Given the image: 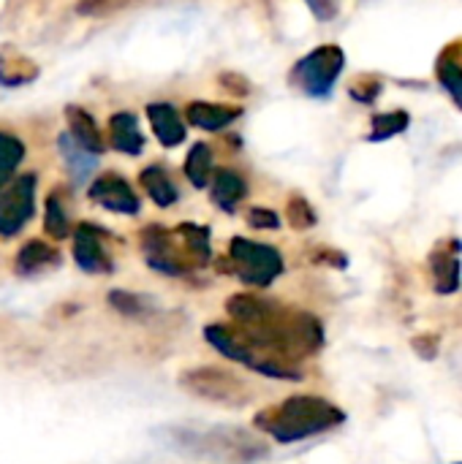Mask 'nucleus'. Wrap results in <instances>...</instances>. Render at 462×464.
<instances>
[{
	"label": "nucleus",
	"mask_w": 462,
	"mask_h": 464,
	"mask_svg": "<svg viewBox=\"0 0 462 464\" xmlns=\"http://www.w3.org/2000/svg\"><path fill=\"white\" fill-rule=\"evenodd\" d=\"M346 421V413L324 397H289L275 408L256 413L253 424L272 435L278 443H297L321 432H329Z\"/></svg>",
	"instance_id": "2"
},
{
	"label": "nucleus",
	"mask_w": 462,
	"mask_h": 464,
	"mask_svg": "<svg viewBox=\"0 0 462 464\" xmlns=\"http://www.w3.org/2000/svg\"><path fill=\"white\" fill-rule=\"evenodd\" d=\"M93 196L106 207V209H114V212H136V198L133 193L128 190L125 182H120L117 177H106L101 179L95 188H93Z\"/></svg>",
	"instance_id": "11"
},
{
	"label": "nucleus",
	"mask_w": 462,
	"mask_h": 464,
	"mask_svg": "<svg viewBox=\"0 0 462 464\" xmlns=\"http://www.w3.org/2000/svg\"><path fill=\"white\" fill-rule=\"evenodd\" d=\"M150 114H152V122H155L158 136H161L163 144H177L182 139V125H180L177 114L169 106H152Z\"/></svg>",
	"instance_id": "14"
},
{
	"label": "nucleus",
	"mask_w": 462,
	"mask_h": 464,
	"mask_svg": "<svg viewBox=\"0 0 462 464\" xmlns=\"http://www.w3.org/2000/svg\"><path fill=\"white\" fill-rule=\"evenodd\" d=\"M411 348H414V353H417L419 359L433 362V359L438 356V351H441V340H438V334H417V337L411 340Z\"/></svg>",
	"instance_id": "21"
},
{
	"label": "nucleus",
	"mask_w": 462,
	"mask_h": 464,
	"mask_svg": "<svg viewBox=\"0 0 462 464\" xmlns=\"http://www.w3.org/2000/svg\"><path fill=\"white\" fill-rule=\"evenodd\" d=\"M33 212V182H19L14 185L3 198H0V237H14L30 218Z\"/></svg>",
	"instance_id": "8"
},
{
	"label": "nucleus",
	"mask_w": 462,
	"mask_h": 464,
	"mask_svg": "<svg viewBox=\"0 0 462 464\" xmlns=\"http://www.w3.org/2000/svg\"><path fill=\"white\" fill-rule=\"evenodd\" d=\"M346 63V54L340 46H319L316 52H310L294 71V79L300 82V87L310 95H329L335 79L340 76Z\"/></svg>",
	"instance_id": "6"
},
{
	"label": "nucleus",
	"mask_w": 462,
	"mask_h": 464,
	"mask_svg": "<svg viewBox=\"0 0 462 464\" xmlns=\"http://www.w3.org/2000/svg\"><path fill=\"white\" fill-rule=\"evenodd\" d=\"M218 204H223L226 209H231L240 198H242V193H245V185L237 179V177H231V174H223L221 179H218Z\"/></svg>",
	"instance_id": "18"
},
{
	"label": "nucleus",
	"mask_w": 462,
	"mask_h": 464,
	"mask_svg": "<svg viewBox=\"0 0 462 464\" xmlns=\"http://www.w3.org/2000/svg\"><path fill=\"white\" fill-rule=\"evenodd\" d=\"M408 122H411V117L403 109H395V111H387V114H376L373 117V133H370V139L373 141L392 139V136L403 133L408 128Z\"/></svg>",
	"instance_id": "13"
},
{
	"label": "nucleus",
	"mask_w": 462,
	"mask_h": 464,
	"mask_svg": "<svg viewBox=\"0 0 462 464\" xmlns=\"http://www.w3.org/2000/svg\"><path fill=\"white\" fill-rule=\"evenodd\" d=\"M308 5L313 8V14L319 19H332L338 14V3L335 0H308Z\"/></svg>",
	"instance_id": "24"
},
{
	"label": "nucleus",
	"mask_w": 462,
	"mask_h": 464,
	"mask_svg": "<svg viewBox=\"0 0 462 464\" xmlns=\"http://www.w3.org/2000/svg\"><path fill=\"white\" fill-rule=\"evenodd\" d=\"M46 231L54 237V239H63L68 234V218L65 212L57 207V201H49V209H46Z\"/></svg>",
	"instance_id": "22"
},
{
	"label": "nucleus",
	"mask_w": 462,
	"mask_h": 464,
	"mask_svg": "<svg viewBox=\"0 0 462 464\" xmlns=\"http://www.w3.org/2000/svg\"><path fill=\"white\" fill-rule=\"evenodd\" d=\"M251 223L256 228H278V218L272 212H264V209H253L251 212Z\"/></svg>",
	"instance_id": "25"
},
{
	"label": "nucleus",
	"mask_w": 462,
	"mask_h": 464,
	"mask_svg": "<svg viewBox=\"0 0 462 464\" xmlns=\"http://www.w3.org/2000/svg\"><path fill=\"white\" fill-rule=\"evenodd\" d=\"M460 242L444 239L430 253V269H433V288L441 296H449L460 288L462 264H460Z\"/></svg>",
	"instance_id": "7"
},
{
	"label": "nucleus",
	"mask_w": 462,
	"mask_h": 464,
	"mask_svg": "<svg viewBox=\"0 0 462 464\" xmlns=\"http://www.w3.org/2000/svg\"><path fill=\"white\" fill-rule=\"evenodd\" d=\"M74 258L84 272L103 275V272L112 269V261L103 253V247H101V242H98V237H95V231L90 226H82L76 231V237H74Z\"/></svg>",
	"instance_id": "10"
},
{
	"label": "nucleus",
	"mask_w": 462,
	"mask_h": 464,
	"mask_svg": "<svg viewBox=\"0 0 462 464\" xmlns=\"http://www.w3.org/2000/svg\"><path fill=\"white\" fill-rule=\"evenodd\" d=\"M144 188L152 193V198L158 201V204H172L174 198H177V190L169 185V179H166V174H161V171H155V169H150V171H144Z\"/></svg>",
	"instance_id": "16"
},
{
	"label": "nucleus",
	"mask_w": 462,
	"mask_h": 464,
	"mask_svg": "<svg viewBox=\"0 0 462 464\" xmlns=\"http://www.w3.org/2000/svg\"><path fill=\"white\" fill-rule=\"evenodd\" d=\"M54 264H57V253L44 242H27L16 256V272L19 275H33V272H41L46 266H54Z\"/></svg>",
	"instance_id": "12"
},
{
	"label": "nucleus",
	"mask_w": 462,
	"mask_h": 464,
	"mask_svg": "<svg viewBox=\"0 0 462 464\" xmlns=\"http://www.w3.org/2000/svg\"><path fill=\"white\" fill-rule=\"evenodd\" d=\"M289 223L294 228H300V231H305V228H310L316 223V215H313V209H310V204L305 198H300V196L291 198V204H289Z\"/></svg>",
	"instance_id": "20"
},
{
	"label": "nucleus",
	"mask_w": 462,
	"mask_h": 464,
	"mask_svg": "<svg viewBox=\"0 0 462 464\" xmlns=\"http://www.w3.org/2000/svg\"><path fill=\"white\" fill-rule=\"evenodd\" d=\"M436 76L441 87L455 98V103L462 109V38L447 44L436 60Z\"/></svg>",
	"instance_id": "9"
},
{
	"label": "nucleus",
	"mask_w": 462,
	"mask_h": 464,
	"mask_svg": "<svg viewBox=\"0 0 462 464\" xmlns=\"http://www.w3.org/2000/svg\"><path fill=\"white\" fill-rule=\"evenodd\" d=\"M180 386L188 389L193 397H202L218 405H245V400L251 397L242 378L221 367H193L180 375Z\"/></svg>",
	"instance_id": "4"
},
{
	"label": "nucleus",
	"mask_w": 462,
	"mask_h": 464,
	"mask_svg": "<svg viewBox=\"0 0 462 464\" xmlns=\"http://www.w3.org/2000/svg\"><path fill=\"white\" fill-rule=\"evenodd\" d=\"M204 337L207 343L226 359L259 372V375H267V378H278V381H300L302 378V370H300V362H291V359H283V356H275L270 351H261L256 348L240 329L234 326H226V324H212L204 329Z\"/></svg>",
	"instance_id": "3"
},
{
	"label": "nucleus",
	"mask_w": 462,
	"mask_h": 464,
	"mask_svg": "<svg viewBox=\"0 0 462 464\" xmlns=\"http://www.w3.org/2000/svg\"><path fill=\"white\" fill-rule=\"evenodd\" d=\"M231 264L248 285H259V288H267L283 272V258L275 247L248 239L231 242Z\"/></svg>",
	"instance_id": "5"
},
{
	"label": "nucleus",
	"mask_w": 462,
	"mask_h": 464,
	"mask_svg": "<svg viewBox=\"0 0 462 464\" xmlns=\"http://www.w3.org/2000/svg\"><path fill=\"white\" fill-rule=\"evenodd\" d=\"M207 166H210L207 147H196L193 155H191V160H188V171H191V179H193L196 185H204V179H207V177H204Z\"/></svg>",
	"instance_id": "23"
},
{
	"label": "nucleus",
	"mask_w": 462,
	"mask_h": 464,
	"mask_svg": "<svg viewBox=\"0 0 462 464\" xmlns=\"http://www.w3.org/2000/svg\"><path fill=\"white\" fill-rule=\"evenodd\" d=\"M381 79L378 76H357L354 82H351V95L357 98V101H362V103H373L376 98H378V92H381Z\"/></svg>",
	"instance_id": "19"
},
{
	"label": "nucleus",
	"mask_w": 462,
	"mask_h": 464,
	"mask_svg": "<svg viewBox=\"0 0 462 464\" xmlns=\"http://www.w3.org/2000/svg\"><path fill=\"white\" fill-rule=\"evenodd\" d=\"M191 120L196 125H204V128H221V125L234 120V111H223L218 106H193L191 109Z\"/></svg>",
	"instance_id": "17"
},
{
	"label": "nucleus",
	"mask_w": 462,
	"mask_h": 464,
	"mask_svg": "<svg viewBox=\"0 0 462 464\" xmlns=\"http://www.w3.org/2000/svg\"><path fill=\"white\" fill-rule=\"evenodd\" d=\"M112 128H114V130H112L114 147H120V150H125V152H136V150L142 147V136L136 133V122H133L128 114L114 117Z\"/></svg>",
	"instance_id": "15"
},
{
	"label": "nucleus",
	"mask_w": 462,
	"mask_h": 464,
	"mask_svg": "<svg viewBox=\"0 0 462 464\" xmlns=\"http://www.w3.org/2000/svg\"><path fill=\"white\" fill-rule=\"evenodd\" d=\"M226 310L234 321V329H240L256 348L275 356L302 362L319 353L324 345V326L310 313L289 310L278 302L248 294L231 296Z\"/></svg>",
	"instance_id": "1"
}]
</instances>
